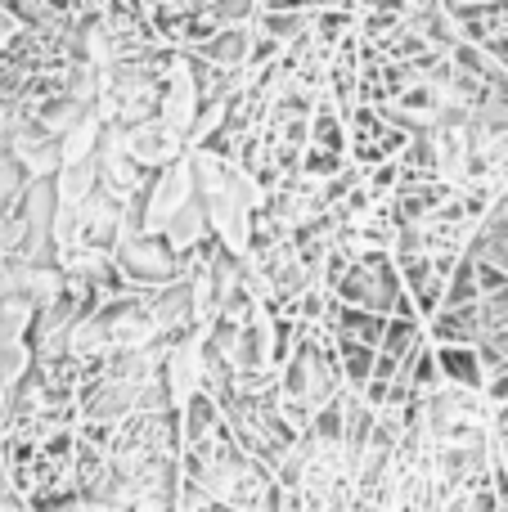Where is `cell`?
<instances>
[{"mask_svg": "<svg viewBox=\"0 0 508 512\" xmlns=\"http://www.w3.org/2000/svg\"><path fill=\"white\" fill-rule=\"evenodd\" d=\"M486 333L482 324V306H441L437 315H432V337H437L441 346L446 342H464V346H477V337Z\"/></svg>", "mask_w": 508, "mask_h": 512, "instance_id": "obj_1", "label": "cell"}, {"mask_svg": "<svg viewBox=\"0 0 508 512\" xmlns=\"http://www.w3.org/2000/svg\"><path fill=\"white\" fill-rule=\"evenodd\" d=\"M333 342H338V355H342V382H347L351 391H365V382L374 378V364H378V346L374 342H360V337L351 333H333Z\"/></svg>", "mask_w": 508, "mask_h": 512, "instance_id": "obj_2", "label": "cell"}, {"mask_svg": "<svg viewBox=\"0 0 508 512\" xmlns=\"http://www.w3.org/2000/svg\"><path fill=\"white\" fill-rule=\"evenodd\" d=\"M441 373H446L455 387H468V391H477L486 382V364H482V355H477V346H464V342H446L441 346Z\"/></svg>", "mask_w": 508, "mask_h": 512, "instance_id": "obj_3", "label": "cell"}, {"mask_svg": "<svg viewBox=\"0 0 508 512\" xmlns=\"http://www.w3.org/2000/svg\"><path fill=\"white\" fill-rule=\"evenodd\" d=\"M419 315H387V328H383V342H378V351L396 355L401 364H410L414 355H419Z\"/></svg>", "mask_w": 508, "mask_h": 512, "instance_id": "obj_4", "label": "cell"}, {"mask_svg": "<svg viewBox=\"0 0 508 512\" xmlns=\"http://www.w3.org/2000/svg\"><path fill=\"white\" fill-rule=\"evenodd\" d=\"M473 301H482V283H477V261H473V256H459V265L450 270L446 301H441V306H473Z\"/></svg>", "mask_w": 508, "mask_h": 512, "instance_id": "obj_5", "label": "cell"}, {"mask_svg": "<svg viewBox=\"0 0 508 512\" xmlns=\"http://www.w3.org/2000/svg\"><path fill=\"white\" fill-rule=\"evenodd\" d=\"M311 144H320V149L329 153H342L347 149V131H342V117L333 104H320L311 117Z\"/></svg>", "mask_w": 508, "mask_h": 512, "instance_id": "obj_6", "label": "cell"}, {"mask_svg": "<svg viewBox=\"0 0 508 512\" xmlns=\"http://www.w3.org/2000/svg\"><path fill=\"white\" fill-rule=\"evenodd\" d=\"M302 171L306 176H338L342 171V153H329V149H320V144H311V149H306V158H302Z\"/></svg>", "mask_w": 508, "mask_h": 512, "instance_id": "obj_7", "label": "cell"}, {"mask_svg": "<svg viewBox=\"0 0 508 512\" xmlns=\"http://www.w3.org/2000/svg\"><path fill=\"white\" fill-rule=\"evenodd\" d=\"M486 396H491L495 405H508V360L486 373Z\"/></svg>", "mask_w": 508, "mask_h": 512, "instance_id": "obj_8", "label": "cell"}, {"mask_svg": "<svg viewBox=\"0 0 508 512\" xmlns=\"http://www.w3.org/2000/svg\"><path fill=\"white\" fill-rule=\"evenodd\" d=\"M504 198H508V194H504Z\"/></svg>", "mask_w": 508, "mask_h": 512, "instance_id": "obj_9", "label": "cell"}]
</instances>
